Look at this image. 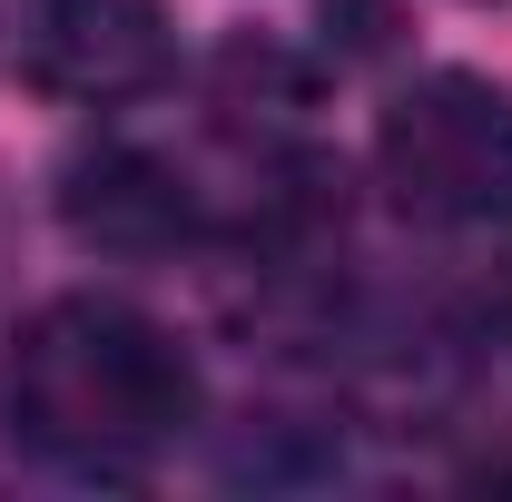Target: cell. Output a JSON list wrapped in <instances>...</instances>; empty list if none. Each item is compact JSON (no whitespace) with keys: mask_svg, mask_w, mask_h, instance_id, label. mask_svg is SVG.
<instances>
[{"mask_svg":"<svg viewBox=\"0 0 512 502\" xmlns=\"http://www.w3.org/2000/svg\"><path fill=\"white\" fill-rule=\"evenodd\" d=\"M10 434L79 473H128L197 424V365L158 315L119 296H50L0 365Z\"/></svg>","mask_w":512,"mask_h":502,"instance_id":"obj_1","label":"cell"},{"mask_svg":"<svg viewBox=\"0 0 512 502\" xmlns=\"http://www.w3.org/2000/svg\"><path fill=\"white\" fill-rule=\"evenodd\" d=\"M375 168L404 217L424 227H493L512 217V89L473 69L414 79L375 128Z\"/></svg>","mask_w":512,"mask_h":502,"instance_id":"obj_2","label":"cell"},{"mask_svg":"<svg viewBox=\"0 0 512 502\" xmlns=\"http://www.w3.org/2000/svg\"><path fill=\"white\" fill-rule=\"evenodd\" d=\"M20 69L50 99L119 109L168 79V10L158 0H20Z\"/></svg>","mask_w":512,"mask_h":502,"instance_id":"obj_3","label":"cell"},{"mask_svg":"<svg viewBox=\"0 0 512 502\" xmlns=\"http://www.w3.org/2000/svg\"><path fill=\"white\" fill-rule=\"evenodd\" d=\"M60 217L79 247H109V256H168L188 237H207V197L188 188V168H168V158H148L128 138L69 158Z\"/></svg>","mask_w":512,"mask_h":502,"instance_id":"obj_4","label":"cell"},{"mask_svg":"<svg viewBox=\"0 0 512 502\" xmlns=\"http://www.w3.org/2000/svg\"><path fill=\"white\" fill-rule=\"evenodd\" d=\"M493 315H503V335H512V256H503V276H493Z\"/></svg>","mask_w":512,"mask_h":502,"instance_id":"obj_5","label":"cell"}]
</instances>
